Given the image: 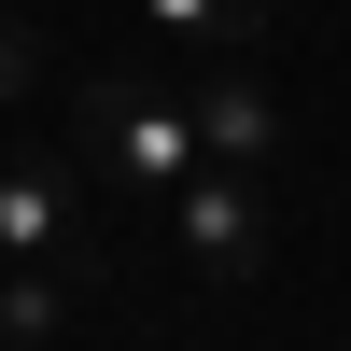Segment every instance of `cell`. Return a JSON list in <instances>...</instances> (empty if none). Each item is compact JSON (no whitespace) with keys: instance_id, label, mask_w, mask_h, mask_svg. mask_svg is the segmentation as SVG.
Masks as SVG:
<instances>
[{"instance_id":"1","label":"cell","mask_w":351,"mask_h":351,"mask_svg":"<svg viewBox=\"0 0 351 351\" xmlns=\"http://www.w3.org/2000/svg\"><path fill=\"white\" fill-rule=\"evenodd\" d=\"M84 141H99L141 197H183L197 169H211V155H197V112H183V99H155V84H127V71L84 84Z\"/></svg>"},{"instance_id":"2","label":"cell","mask_w":351,"mask_h":351,"mask_svg":"<svg viewBox=\"0 0 351 351\" xmlns=\"http://www.w3.org/2000/svg\"><path fill=\"white\" fill-rule=\"evenodd\" d=\"M169 211H183V267L197 281H253L267 267V197H253V169H197Z\"/></svg>"},{"instance_id":"3","label":"cell","mask_w":351,"mask_h":351,"mask_svg":"<svg viewBox=\"0 0 351 351\" xmlns=\"http://www.w3.org/2000/svg\"><path fill=\"white\" fill-rule=\"evenodd\" d=\"M0 267H84V197H71L56 155L0 169Z\"/></svg>"},{"instance_id":"4","label":"cell","mask_w":351,"mask_h":351,"mask_svg":"<svg viewBox=\"0 0 351 351\" xmlns=\"http://www.w3.org/2000/svg\"><path fill=\"white\" fill-rule=\"evenodd\" d=\"M183 112H197V155L211 169H267L281 155V112H267V84L239 56H183Z\"/></svg>"},{"instance_id":"5","label":"cell","mask_w":351,"mask_h":351,"mask_svg":"<svg viewBox=\"0 0 351 351\" xmlns=\"http://www.w3.org/2000/svg\"><path fill=\"white\" fill-rule=\"evenodd\" d=\"M141 28H155L169 56H239L253 28H267V0H127Z\"/></svg>"},{"instance_id":"6","label":"cell","mask_w":351,"mask_h":351,"mask_svg":"<svg viewBox=\"0 0 351 351\" xmlns=\"http://www.w3.org/2000/svg\"><path fill=\"white\" fill-rule=\"evenodd\" d=\"M56 324H71V267H14V281H0V337H14V351H43Z\"/></svg>"},{"instance_id":"7","label":"cell","mask_w":351,"mask_h":351,"mask_svg":"<svg viewBox=\"0 0 351 351\" xmlns=\"http://www.w3.org/2000/svg\"><path fill=\"white\" fill-rule=\"evenodd\" d=\"M14 84H28V28H0V99H14Z\"/></svg>"}]
</instances>
